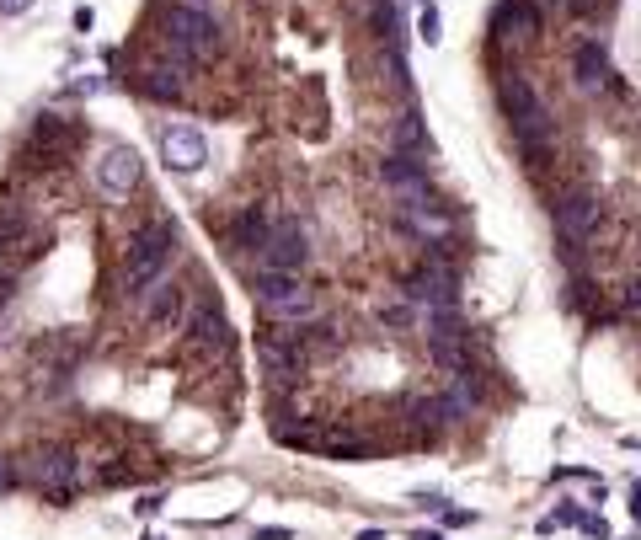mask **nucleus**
Returning <instances> with one entry per match:
<instances>
[{"mask_svg":"<svg viewBox=\"0 0 641 540\" xmlns=\"http://www.w3.org/2000/svg\"><path fill=\"white\" fill-rule=\"evenodd\" d=\"M268 230H273L268 209H262V204H246V209L236 214V225H230V241H236V246H246V252H262Z\"/></svg>","mask_w":641,"mask_h":540,"instance_id":"nucleus-18","label":"nucleus"},{"mask_svg":"<svg viewBox=\"0 0 641 540\" xmlns=\"http://www.w3.org/2000/svg\"><path fill=\"white\" fill-rule=\"evenodd\" d=\"M33 482L49 492V498H70L75 476H81V460H75V450H65V444H49V450L33 455Z\"/></svg>","mask_w":641,"mask_h":540,"instance_id":"nucleus-10","label":"nucleus"},{"mask_svg":"<svg viewBox=\"0 0 641 540\" xmlns=\"http://www.w3.org/2000/svg\"><path fill=\"white\" fill-rule=\"evenodd\" d=\"M380 177L390 182V188H396L401 198H428V172H422V161H412V156H385L380 161Z\"/></svg>","mask_w":641,"mask_h":540,"instance_id":"nucleus-15","label":"nucleus"},{"mask_svg":"<svg viewBox=\"0 0 641 540\" xmlns=\"http://www.w3.org/2000/svg\"><path fill=\"white\" fill-rule=\"evenodd\" d=\"M567 6L577 11V17H593V11H604V6H609V0H567Z\"/></svg>","mask_w":641,"mask_h":540,"instance_id":"nucleus-24","label":"nucleus"},{"mask_svg":"<svg viewBox=\"0 0 641 540\" xmlns=\"http://www.w3.org/2000/svg\"><path fill=\"white\" fill-rule=\"evenodd\" d=\"M401 295L406 305H417V311H439V305H455L460 289H455V268H449L444 257H428L422 268H412L401 279Z\"/></svg>","mask_w":641,"mask_h":540,"instance_id":"nucleus-5","label":"nucleus"},{"mask_svg":"<svg viewBox=\"0 0 641 540\" xmlns=\"http://www.w3.org/2000/svg\"><path fill=\"white\" fill-rule=\"evenodd\" d=\"M161 27H166V49L177 54L182 65H193V59H214L225 49L220 22H214L203 6H187V0H177V6L161 11Z\"/></svg>","mask_w":641,"mask_h":540,"instance_id":"nucleus-3","label":"nucleus"},{"mask_svg":"<svg viewBox=\"0 0 641 540\" xmlns=\"http://www.w3.org/2000/svg\"><path fill=\"white\" fill-rule=\"evenodd\" d=\"M171 257H177V230H171L166 220L134 230L129 257H123V295H129V300H145V289L166 279Z\"/></svg>","mask_w":641,"mask_h":540,"instance_id":"nucleus-2","label":"nucleus"},{"mask_svg":"<svg viewBox=\"0 0 641 540\" xmlns=\"http://www.w3.org/2000/svg\"><path fill=\"white\" fill-rule=\"evenodd\" d=\"M625 311H631V316H641V273H636L631 284H625Z\"/></svg>","mask_w":641,"mask_h":540,"instance_id":"nucleus-22","label":"nucleus"},{"mask_svg":"<svg viewBox=\"0 0 641 540\" xmlns=\"http://www.w3.org/2000/svg\"><path fill=\"white\" fill-rule=\"evenodd\" d=\"M145 540H161V535H145Z\"/></svg>","mask_w":641,"mask_h":540,"instance_id":"nucleus-33","label":"nucleus"},{"mask_svg":"<svg viewBox=\"0 0 641 540\" xmlns=\"http://www.w3.org/2000/svg\"><path fill=\"white\" fill-rule=\"evenodd\" d=\"M139 177H145V161H139L134 145H107L102 150V161H97V188H102V198L123 204V198L139 188Z\"/></svg>","mask_w":641,"mask_h":540,"instance_id":"nucleus-7","label":"nucleus"},{"mask_svg":"<svg viewBox=\"0 0 641 540\" xmlns=\"http://www.w3.org/2000/svg\"><path fill=\"white\" fill-rule=\"evenodd\" d=\"M38 0H0V17H22V11H33Z\"/></svg>","mask_w":641,"mask_h":540,"instance_id":"nucleus-23","label":"nucleus"},{"mask_svg":"<svg viewBox=\"0 0 641 540\" xmlns=\"http://www.w3.org/2000/svg\"><path fill=\"white\" fill-rule=\"evenodd\" d=\"M187 6H203V0H187Z\"/></svg>","mask_w":641,"mask_h":540,"instance_id":"nucleus-32","label":"nucleus"},{"mask_svg":"<svg viewBox=\"0 0 641 540\" xmlns=\"http://www.w3.org/2000/svg\"><path fill=\"white\" fill-rule=\"evenodd\" d=\"M572 81H577V91H609L615 86V65H609V49L599 38H583L572 49Z\"/></svg>","mask_w":641,"mask_h":540,"instance_id":"nucleus-13","label":"nucleus"},{"mask_svg":"<svg viewBox=\"0 0 641 540\" xmlns=\"http://www.w3.org/2000/svg\"><path fill=\"white\" fill-rule=\"evenodd\" d=\"M310 262V236L294 220H278L262 241V268H278V273H300Z\"/></svg>","mask_w":641,"mask_h":540,"instance_id":"nucleus-9","label":"nucleus"},{"mask_svg":"<svg viewBox=\"0 0 641 540\" xmlns=\"http://www.w3.org/2000/svg\"><path fill=\"white\" fill-rule=\"evenodd\" d=\"M139 86H145V97H155V102H177L182 91H187V75L177 65H150Z\"/></svg>","mask_w":641,"mask_h":540,"instance_id":"nucleus-20","label":"nucleus"},{"mask_svg":"<svg viewBox=\"0 0 641 540\" xmlns=\"http://www.w3.org/2000/svg\"><path fill=\"white\" fill-rule=\"evenodd\" d=\"M412 540H444V535H439V530H417Z\"/></svg>","mask_w":641,"mask_h":540,"instance_id":"nucleus-30","label":"nucleus"},{"mask_svg":"<svg viewBox=\"0 0 641 540\" xmlns=\"http://www.w3.org/2000/svg\"><path fill=\"white\" fill-rule=\"evenodd\" d=\"M492 27L503 38H519V43H535L545 33V11H540V0H497V11H492Z\"/></svg>","mask_w":641,"mask_h":540,"instance_id":"nucleus-12","label":"nucleus"},{"mask_svg":"<svg viewBox=\"0 0 641 540\" xmlns=\"http://www.w3.org/2000/svg\"><path fill=\"white\" fill-rule=\"evenodd\" d=\"M471 407H476V380H471V369H465V375H449V391L439 396V418L460 423V418H471Z\"/></svg>","mask_w":641,"mask_h":540,"instance_id":"nucleus-19","label":"nucleus"},{"mask_svg":"<svg viewBox=\"0 0 641 540\" xmlns=\"http://www.w3.org/2000/svg\"><path fill=\"white\" fill-rule=\"evenodd\" d=\"M577 524H583L593 540H609V524H604V519H577Z\"/></svg>","mask_w":641,"mask_h":540,"instance_id":"nucleus-26","label":"nucleus"},{"mask_svg":"<svg viewBox=\"0 0 641 540\" xmlns=\"http://www.w3.org/2000/svg\"><path fill=\"white\" fill-rule=\"evenodd\" d=\"M193 348L198 353H230V327L214 305H198L193 311Z\"/></svg>","mask_w":641,"mask_h":540,"instance_id":"nucleus-16","label":"nucleus"},{"mask_svg":"<svg viewBox=\"0 0 641 540\" xmlns=\"http://www.w3.org/2000/svg\"><path fill=\"white\" fill-rule=\"evenodd\" d=\"M252 300L278 321H310L316 316V289L300 273H278V268H257L252 273Z\"/></svg>","mask_w":641,"mask_h":540,"instance_id":"nucleus-4","label":"nucleus"},{"mask_svg":"<svg viewBox=\"0 0 641 540\" xmlns=\"http://www.w3.org/2000/svg\"><path fill=\"white\" fill-rule=\"evenodd\" d=\"M182 311H187V295H182V284H150L145 289V321H150V327H177V321H182Z\"/></svg>","mask_w":641,"mask_h":540,"instance_id":"nucleus-14","label":"nucleus"},{"mask_svg":"<svg viewBox=\"0 0 641 540\" xmlns=\"http://www.w3.org/2000/svg\"><path fill=\"white\" fill-rule=\"evenodd\" d=\"M257 359L268 364V375L278 385H289V380H300V369H305V348H300V332H268L257 343Z\"/></svg>","mask_w":641,"mask_h":540,"instance_id":"nucleus-11","label":"nucleus"},{"mask_svg":"<svg viewBox=\"0 0 641 540\" xmlns=\"http://www.w3.org/2000/svg\"><path fill=\"white\" fill-rule=\"evenodd\" d=\"M257 540H294V530H284V524H268V530H257Z\"/></svg>","mask_w":641,"mask_h":540,"instance_id":"nucleus-27","label":"nucleus"},{"mask_svg":"<svg viewBox=\"0 0 641 540\" xmlns=\"http://www.w3.org/2000/svg\"><path fill=\"white\" fill-rule=\"evenodd\" d=\"M444 524H476V514H471V508H449Z\"/></svg>","mask_w":641,"mask_h":540,"instance_id":"nucleus-28","label":"nucleus"},{"mask_svg":"<svg viewBox=\"0 0 641 540\" xmlns=\"http://www.w3.org/2000/svg\"><path fill=\"white\" fill-rule=\"evenodd\" d=\"M631 514H636V519H641V482H636V487H631Z\"/></svg>","mask_w":641,"mask_h":540,"instance_id":"nucleus-29","label":"nucleus"},{"mask_svg":"<svg viewBox=\"0 0 641 540\" xmlns=\"http://www.w3.org/2000/svg\"><path fill=\"white\" fill-rule=\"evenodd\" d=\"M161 161H166V172L193 177V172H203V161H209V140H203L193 123H166L161 129Z\"/></svg>","mask_w":641,"mask_h":540,"instance_id":"nucleus-8","label":"nucleus"},{"mask_svg":"<svg viewBox=\"0 0 641 540\" xmlns=\"http://www.w3.org/2000/svg\"><path fill=\"white\" fill-rule=\"evenodd\" d=\"M11 487H17V471H11V460L0 455V492H11Z\"/></svg>","mask_w":641,"mask_h":540,"instance_id":"nucleus-25","label":"nucleus"},{"mask_svg":"<svg viewBox=\"0 0 641 540\" xmlns=\"http://www.w3.org/2000/svg\"><path fill=\"white\" fill-rule=\"evenodd\" d=\"M497 102H503V118L513 129V145L524 150V156H545V145H551V107L535 86L524 81V75H503V86H497Z\"/></svg>","mask_w":641,"mask_h":540,"instance_id":"nucleus-1","label":"nucleus"},{"mask_svg":"<svg viewBox=\"0 0 641 540\" xmlns=\"http://www.w3.org/2000/svg\"><path fill=\"white\" fill-rule=\"evenodd\" d=\"M551 220H556V236H561V241H577V246H583L593 230H599L604 204H599V193H593V188H567V193L551 204Z\"/></svg>","mask_w":641,"mask_h":540,"instance_id":"nucleus-6","label":"nucleus"},{"mask_svg":"<svg viewBox=\"0 0 641 540\" xmlns=\"http://www.w3.org/2000/svg\"><path fill=\"white\" fill-rule=\"evenodd\" d=\"M417 38L428 43V49H433V43L444 38V33H439V6H433V0H422V17H417Z\"/></svg>","mask_w":641,"mask_h":540,"instance_id":"nucleus-21","label":"nucleus"},{"mask_svg":"<svg viewBox=\"0 0 641 540\" xmlns=\"http://www.w3.org/2000/svg\"><path fill=\"white\" fill-rule=\"evenodd\" d=\"M358 540H385V530H364V535H358Z\"/></svg>","mask_w":641,"mask_h":540,"instance_id":"nucleus-31","label":"nucleus"},{"mask_svg":"<svg viewBox=\"0 0 641 540\" xmlns=\"http://www.w3.org/2000/svg\"><path fill=\"white\" fill-rule=\"evenodd\" d=\"M390 140H396V150H401V156H412V161H428V156H433V140H428V129H422V113H417V107H406V113L396 118Z\"/></svg>","mask_w":641,"mask_h":540,"instance_id":"nucleus-17","label":"nucleus"}]
</instances>
